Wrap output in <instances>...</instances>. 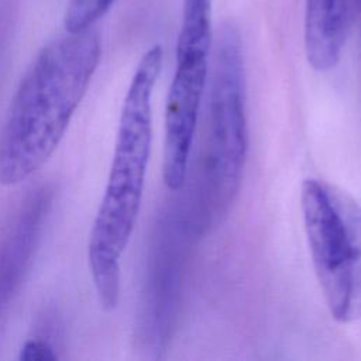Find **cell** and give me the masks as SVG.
I'll return each mask as SVG.
<instances>
[{
	"label": "cell",
	"instance_id": "cell-1",
	"mask_svg": "<svg viewBox=\"0 0 361 361\" xmlns=\"http://www.w3.org/2000/svg\"><path fill=\"white\" fill-rule=\"evenodd\" d=\"M92 30L68 32L35 56L24 73L0 128V185L32 176L52 157L100 61Z\"/></svg>",
	"mask_w": 361,
	"mask_h": 361
},
{
	"label": "cell",
	"instance_id": "cell-2",
	"mask_svg": "<svg viewBox=\"0 0 361 361\" xmlns=\"http://www.w3.org/2000/svg\"><path fill=\"white\" fill-rule=\"evenodd\" d=\"M164 59L161 45L140 59L118 120L111 166L87 244L93 283L107 312L120 299V258L134 231L141 207L152 141L151 99Z\"/></svg>",
	"mask_w": 361,
	"mask_h": 361
},
{
	"label": "cell",
	"instance_id": "cell-3",
	"mask_svg": "<svg viewBox=\"0 0 361 361\" xmlns=\"http://www.w3.org/2000/svg\"><path fill=\"white\" fill-rule=\"evenodd\" d=\"M300 210L326 306L338 323L361 319V206L341 188L307 178Z\"/></svg>",
	"mask_w": 361,
	"mask_h": 361
},
{
	"label": "cell",
	"instance_id": "cell-4",
	"mask_svg": "<svg viewBox=\"0 0 361 361\" xmlns=\"http://www.w3.org/2000/svg\"><path fill=\"white\" fill-rule=\"evenodd\" d=\"M207 130V192L221 213L240 189L248 148L243 44L231 23L223 24L214 42Z\"/></svg>",
	"mask_w": 361,
	"mask_h": 361
},
{
	"label": "cell",
	"instance_id": "cell-5",
	"mask_svg": "<svg viewBox=\"0 0 361 361\" xmlns=\"http://www.w3.org/2000/svg\"><path fill=\"white\" fill-rule=\"evenodd\" d=\"M361 13V0H306L305 52L319 72L333 69Z\"/></svg>",
	"mask_w": 361,
	"mask_h": 361
},
{
	"label": "cell",
	"instance_id": "cell-6",
	"mask_svg": "<svg viewBox=\"0 0 361 361\" xmlns=\"http://www.w3.org/2000/svg\"><path fill=\"white\" fill-rule=\"evenodd\" d=\"M116 0H69L65 11V28L68 32H78L100 20Z\"/></svg>",
	"mask_w": 361,
	"mask_h": 361
},
{
	"label": "cell",
	"instance_id": "cell-7",
	"mask_svg": "<svg viewBox=\"0 0 361 361\" xmlns=\"http://www.w3.org/2000/svg\"><path fill=\"white\" fill-rule=\"evenodd\" d=\"M56 355L52 351V347L45 343V341H39V340H30L27 341L23 348H21V354H20V360H27V361H45V360H55Z\"/></svg>",
	"mask_w": 361,
	"mask_h": 361
}]
</instances>
